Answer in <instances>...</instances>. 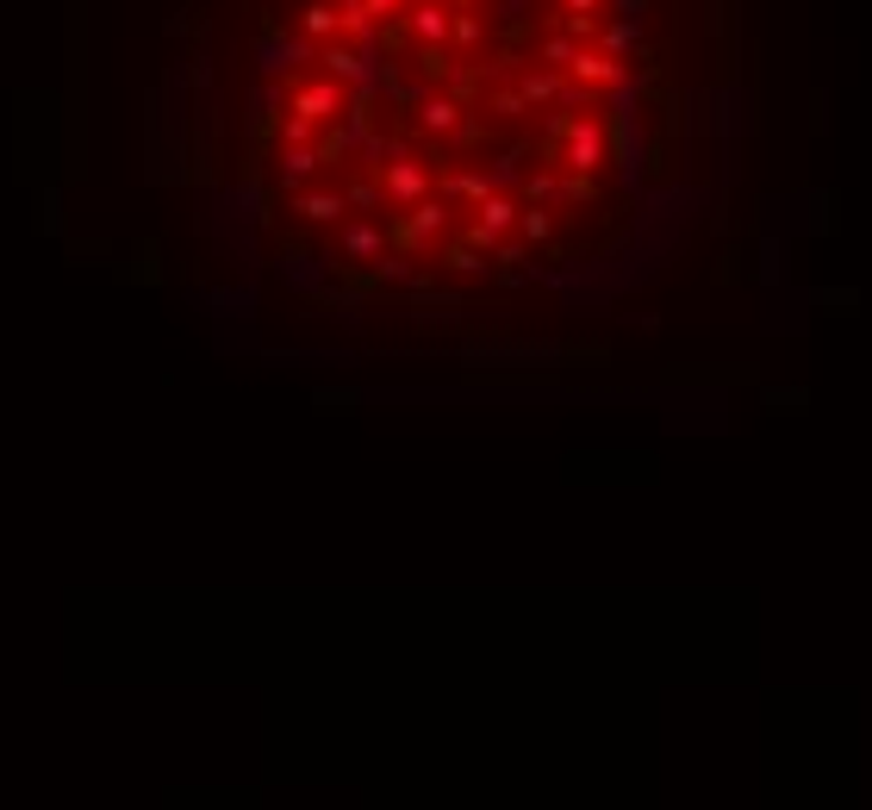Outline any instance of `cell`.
<instances>
[{"instance_id": "6da1fadb", "label": "cell", "mask_w": 872, "mask_h": 810, "mask_svg": "<svg viewBox=\"0 0 872 810\" xmlns=\"http://www.w3.org/2000/svg\"><path fill=\"white\" fill-rule=\"evenodd\" d=\"M449 25H455V20H449V13L437 7V0H424V7L411 13V32H418L424 44H449Z\"/></svg>"}]
</instances>
